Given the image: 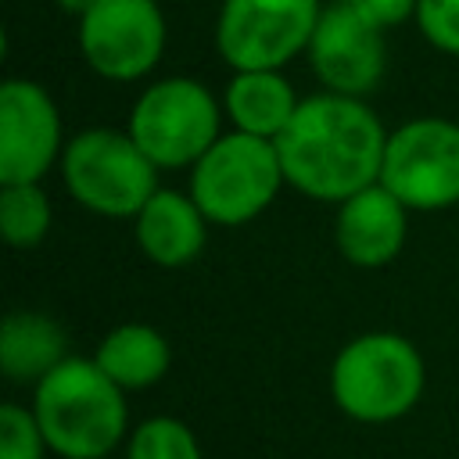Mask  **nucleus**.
Masks as SVG:
<instances>
[{
    "label": "nucleus",
    "instance_id": "9",
    "mask_svg": "<svg viewBox=\"0 0 459 459\" xmlns=\"http://www.w3.org/2000/svg\"><path fill=\"white\" fill-rule=\"evenodd\" d=\"M169 25L158 0H97L79 18V54L108 82H140L165 54Z\"/></svg>",
    "mask_w": 459,
    "mask_h": 459
},
{
    "label": "nucleus",
    "instance_id": "16",
    "mask_svg": "<svg viewBox=\"0 0 459 459\" xmlns=\"http://www.w3.org/2000/svg\"><path fill=\"white\" fill-rule=\"evenodd\" d=\"M68 355V333L57 319L29 308L7 312L0 326V369L7 380L36 384Z\"/></svg>",
    "mask_w": 459,
    "mask_h": 459
},
{
    "label": "nucleus",
    "instance_id": "20",
    "mask_svg": "<svg viewBox=\"0 0 459 459\" xmlns=\"http://www.w3.org/2000/svg\"><path fill=\"white\" fill-rule=\"evenodd\" d=\"M412 22L434 50L459 57V0H420Z\"/></svg>",
    "mask_w": 459,
    "mask_h": 459
},
{
    "label": "nucleus",
    "instance_id": "17",
    "mask_svg": "<svg viewBox=\"0 0 459 459\" xmlns=\"http://www.w3.org/2000/svg\"><path fill=\"white\" fill-rule=\"evenodd\" d=\"M54 226V204L39 183H0V230L11 247L32 251Z\"/></svg>",
    "mask_w": 459,
    "mask_h": 459
},
{
    "label": "nucleus",
    "instance_id": "15",
    "mask_svg": "<svg viewBox=\"0 0 459 459\" xmlns=\"http://www.w3.org/2000/svg\"><path fill=\"white\" fill-rule=\"evenodd\" d=\"M93 359L122 391H147L172 369V344L151 323H118L100 337Z\"/></svg>",
    "mask_w": 459,
    "mask_h": 459
},
{
    "label": "nucleus",
    "instance_id": "10",
    "mask_svg": "<svg viewBox=\"0 0 459 459\" xmlns=\"http://www.w3.org/2000/svg\"><path fill=\"white\" fill-rule=\"evenodd\" d=\"M61 111L32 79L0 86V183H39L65 154Z\"/></svg>",
    "mask_w": 459,
    "mask_h": 459
},
{
    "label": "nucleus",
    "instance_id": "3",
    "mask_svg": "<svg viewBox=\"0 0 459 459\" xmlns=\"http://www.w3.org/2000/svg\"><path fill=\"white\" fill-rule=\"evenodd\" d=\"M423 387L427 362L420 348L394 330H366L330 362V398L355 423L384 427L409 416Z\"/></svg>",
    "mask_w": 459,
    "mask_h": 459
},
{
    "label": "nucleus",
    "instance_id": "8",
    "mask_svg": "<svg viewBox=\"0 0 459 459\" xmlns=\"http://www.w3.org/2000/svg\"><path fill=\"white\" fill-rule=\"evenodd\" d=\"M319 14V0H222L215 50L233 72L283 68L308 50Z\"/></svg>",
    "mask_w": 459,
    "mask_h": 459
},
{
    "label": "nucleus",
    "instance_id": "5",
    "mask_svg": "<svg viewBox=\"0 0 459 459\" xmlns=\"http://www.w3.org/2000/svg\"><path fill=\"white\" fill-rule=\"evenodd\" d=\"M287 186L276 140L226 129L190 169V197L212 226L255 222Z\"/></svg>",
    "mask_w": 459,
    "mask_h": 459
},
{
    "label": "nucleus",
    "instance_id": "12",
    "mask_svg": "<svg viewBox=\"0 0 459 459\" xmlns=\"http://www.w3.org/2000/svg\"><path fill=\"white\" fill-rule=\"evenodd\" d=\"M409 237V208L384 186L373 183L337 204L333 244L344 262L359 269H380L394 262Z\"/></svg>",
    "mask_w": 459,
    "mask_h": 459
},
{
    "label": "nucleus",
    "instance_id": "1",
    "mask_svg": "<svg viewBox=\"0 0 459 459\" xmlns=\"http://www.w3.org/2000/svg\"><path fill=\"white\" fill-rule=\"evenodd\" d=\"M384 147L387 129L380 115L362 97L330 90L301 97L294 118L276 136L287 186L326 204L380 183Z\"/></svg>",
    "mask_w": 459,
    "mask_h": 459
},
{
    "label": "nucleus",
    "instance_id": "21",
    "mask_svg": "<svg viewBox=\"0 0 459 459\" xmlns=\"http://www.w3.org/2000/svg\"><path fill=\"white\" fill-rule=\"evenodd\" d=\"M362 18H369L373 25H380L384 32L387 29H394V25H402V22H409V18H416V4L420 0H348Z\"/></svg>",
    "mask_w": 459,
    "mask_h": 459
},
{
    "label": "nucleus",
    "instance_id": "18",
    "mask_svg": "<svg viewBox=\"0 0 459 459\" xmlns=\"http://www.w3.org/2000/svg\"><path fill=\"white\" fill-rule=\"evenodd\" d=\"M126 459H204V455L190 423H183L179 416H151L129 434Z\"/></svg>",
    "mask_w": 459,
    "mask_h": 459
},
{
    "label": "nucleus",
    "instance_id": "6",
    "mask_svg": "<svg viewBox=\"0 0 459 459\" xmlns=\"http://www.w3.org/2000/svg\"><path fill=\"white\" fill-rule=\"evenodd\" d=\"M222 100L190 79L169 75L151 82L129 108V136L158 169H194V161L222 136Z\"/></svg>",
    "mask_w": 459,
    "mask_h": 459
},
{
    "label": "nucleus",
    "instance_id": "13",
    "mask_svg": "<svg viewBox=\"0 0 459 459\" xmlns=\"http://www.w3.org/2000/svg\"><path fill=\"white\" fill-rule=\"evenodd\" d=\"M208 219L190 190H165L158 186L151 201L133 215V237L147 262L161 269L190 265L208 244Z\"/></svg>",
    "mask_w": 459,
    "mask_h": 459
},
{
    "label": "nucleus",
    "instance_id": "2",
    "mask_svg": "<svg viewBox=\"0 0 459 459\" xmlns=\"http://www.w3.org/2000/svg\"><path fill=\"white\" fill-rule=\"evenodd\" d=\"M126 394L90 355L61 359L32 384V416L61 459H108L129 430Z\"/></svg>",
    "mask_w": 459,
    "mask_h": 459
},
{
    "label": "nucleus",
    "instance_id": "19",
    "mask_svg": "<svg viewBox=\"0 0 459 459\" xmlns=\"http://www.w3.org/2000/svg\"><path fill=\"white\" fill-rule=\"evenodd\" d=\"M47 437L29 405H0V459H47Z\"/></svg>",
    "mask_w": 459,
    "mask_h": 459
},
{
    "label": "nucleus",
    "instance_id": "7",
    "mask_svg": "<svg viewBox=\"0 0 459 459\" xmlns=\"http://www.w3.org/2000/svg\"><path fill=\"white\" fill-rule=\"evenodd\" d=\"M380 183L409 212L459 204V122L420 115L387 133Z\"/></svg>",
    "mask_w": 459,
    "mask_h": 459
},
{
    "label": "nucleus",
    "instance_id": "14",
    "mask_svg": "<svg viewBox=\"0 0 459 459\" xmlns=\"http://www.w3.org/2000/svg\"><path fill=\"white\" fill-rule=\"evenodd\" d=\"M301 97L280 68H240L222 90V111L233 129L276 140L294 118Z\"/></svg>",
    "mask_w": 459,
    "mask_h": 459
},
{
    "label": "nucleus",
    "instance_id": "11",
    "mask_svg": "<svg viewBox=\"0 0 459 459\" xmlns=\"http://www.w3.org/2000/svg\"><path fill=\"white\" fill-rule=\"evenodd\" d=\"M305 54L323 90L348 97H366L377 90L387 68L384 29L362 18L348 0L323 7Z\"/></svg>",
    "mask_w": 459,
    "mask_h": 459
},
{
    "label": "nucleus",
    "instance_id": "4",
    "mask_svg": "<svg viewBox=\"0 0 459 459\" xmlns=\"http://www.w3.org/2000/svg\"><path fill=\"white\" fill-rule=\"evenodd\" d=\"M61 179L75 204L104 219H129L158 190V165L129 136V129L90 126L65 143Z\"/></svg>",
    "mask_w": 459,
    "mask_h": 459
},
{
    "label": "nucleus",
    "instance_id": "22",
    "mask_svg": "<svg viewBox=\"0 0 459 459\" xmlns=\"http://www.w3.org/2000/svg\"><path fill=\"white\" fill-rule=\"evenodd\" d=\"M54 4H57L65 14H72V18L79 22V18H82V14H86V11H90L97 0H54Z\"/></svg>",
    "mask_w": 459,
    "mask_h": 459
}]
</instances>
